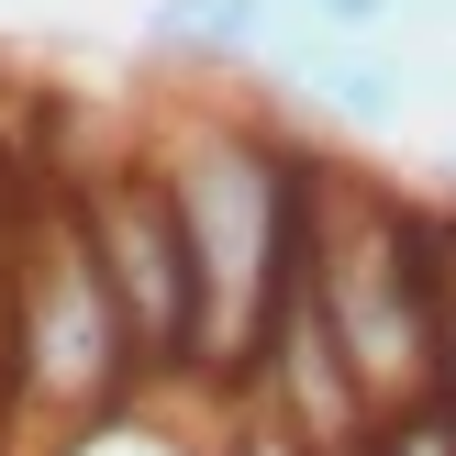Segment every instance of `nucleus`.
<instances>
[{
    "label": "nucleus",
    "instance_id": "1",
    "mask_svg": "<svg viewBox=\"0 0 456 456\" xmlns=\"http://www.w3.org/2000/svg\"><path fill=\"white\" fill-rule=\"evenodd\" d=\"M145 156L178 200V234L200 267V379L245 390L279 301L301 289V200H312V145L279 134L256 101H190L145 111Z\"/></svg>",
    "mask_w": 456,
    "mask_h": 456
},
{
    "label": "nucleus",
    "instance_id": "2",
    "mask_svg": "<svg viewBox=\"0 0 456 456\" xmlns=\"http://www.w3.org/2000/svg\"><path fill=\"white\" fill-rule=\"evenodd\" d=\"M301 289L323 312V334L346 346L368 412L435 390V289H423V245H412V190L346 156H312V200H301Z\"/></svg>",
    "mask_w": 456,
    "mask_h": 456
},
{
    "label": "nucleus",
    "instance_id": "3",
    "mask_svg": "<svg viewBox=\"0 0 456 456\" xmlns=\"http://www.w3.org/2000/svg\"><path fill=\"white\" fill-rule=\"evenodd\" d=\"M134 390H145V368H134V346H123V312H111V289H101V256H89L78 212L56 200V178H34L22 245H12V368H0V423L56 456L67 435L111 423Z\"/></svg>",
    "mask_w": 456,
    "mask_h": 456
},
{
    "label": "nucleus",
    "instance_id": "4",
    "mask_svg": "<svg viewBox=\"0 0 456 456\" xmlns=\"http://www.w3.org/2000/svg\"><path fill=\"white\" fill-rule=\"evenodd\" d=\"M45 178H56V200L78 212L89 256H101V289H111V312H123V346H134V368H145V390L156 379H200V267H190L167 178H156V156H145V123L78 145V134H56V111H45Z\"/></svg>",
    "mask_w": 456,
    "mask_h": 456
},
{
    "label": "nucleus",
    "instance_id": "5",
    "mask_svg": "<svg viewBox=\"0 0 456 456\" xmlns=\"http://www.w3.org/2000/svg\"><path fill=\"white\" fill-rule=\"evenodd\" d=\"M301 34H312L301 0H156L145 12V56L200 67V78H234V67H267L279 78V56Z\"/></svg>",
    "mask_w": 456,
    "mask_h": 456
},
{
    "label": "nucleus",
    "instance_id": "6",
    "mask_svg": "<svg viewBox=\"0 0 456 456\" xmlns=\"http://www.w3.org/2000/svg\"><path fill=\"white\" fill-rule=\"evenodd\" d=\"M279 89L301 111H323V123H346V134H390L401 111H412V67H401L390 45H323V34H301L279 56Z\"/></svg>",
    "mask_w": 456,
    "mask_h": 456
},
{
    "label": "nucleus",
    "instance_id": "7",
    "mask_svg": "<svg viewBox=\"0 0 456 456\" xmlns=\"http://www.w3.org/2000/svg\"><path fill=\"white\" fill-rule=\"evenodd\" d=\"M356 456H456V401L423 390V401H401V412H379Z\"/></svg>",
    "mask_w": 456,
    "mask_h": 456
},
{
    "label": "nucleus",
    "instance_id": "8",
    "mask_svg": "<svg viewBox=\"0 0 456 456\" xmlns=\"http://www.w3.org/2000/svg\"><path fill=\"white\" fill-rule=\"evenodd\" d=\"M301 22H312L323 45H379V34L401 22V0H301Z\"/></svg>",
    "mask_w": 456,
    "mask_h": 456
},
{
    "label": "nucleus",
    "instance_id": "9",
    "mask_svg": "<svg viewBox=\"0 0 456 456\" xmlns=\"http://www.w3.org/2000/svg\"><path fill=\"white\" fill-rule=\"evenodd\" d=\"M212 456H312V445L289 435V423H267L256 401H234V423H223V435H212Z\"/></svg>",
    "mask_w": 456,
    "mask_h": 456
},
{
    "label": "nucleus",
    "instance_id": "10",
    "mask_svg": "<svg viewBox=\"0 0 456 456\" xmlns=\"http://www.w3.org/2000/svg\"><path fill=\"white\" fill-rule=\"evenodd\" d=\"M435 190H456V156H445V178H435Z\"/></svg>",
    "mask_w": 456,
    "mask_h": 456
},
{
    "label": "nucleus",
    "instance_id": "11",
    "mask_svg": "<svg viewBox=\"0 0 456 456\" xmlns=\"http://www.w3.org/2000/svg\"><path fill=\"white\" fill-rule=\"evenodd\" d=\"M435 12H445V22H456V0H435Z\"/></svg>",
    "mask_w": 456,
    "mask_h": 456
}]
</instances>
